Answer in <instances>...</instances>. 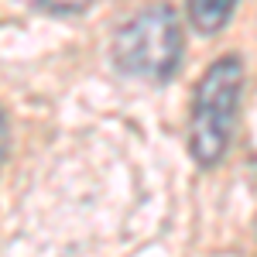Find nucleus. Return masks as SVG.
Returning <instances> with one entry per match:
<instances>
[{"mask_svg":"<svg viewBox=\"0 0 257 257\" xmlns=\"http://www.w3.org/2000/svg\"><path fill=\"white\" fill-rule=\"evenodd\" d=\"M240 82H243V69L237 55L213 62L209 72L199 79L192 99V123H189V148L199 165H216L223 158L233 134Z\"/></svg>","mask_w":257,"mask_h":257,"instance_id":"nucleus-1","label":"nucleus"},{"mask_svg":"<svg viewBox=\"0 0 257 257\" xmlns=\"http://www.w3.org/2000/svg\"><path fill=\"white\" fill-rule=\"evenodd\" d=\"M4 151H7V127H4V117H0V161H4Z\"/></svg>","mask_w":257,"mask_h":257,"instance_id":"nucleus-5","label":"nucleus"},{"mask_svg":"<svg viewBox=\"0 0 257 257\" xmlns=\"http://www.w3.org/2000/svg\"><path fill=\"white\" fill-rule=\"evenodd\" d=\"M31 4H38L45 11H55V14H72V11H82L93 0H31Z\"/></svg>","mask_w":257,"mask_h":257,"instance_id":"nucleus-4","label":"nucleus"},{"mask_svg":"<svg viewBox=\"0 0 257 257\" xmlns=\"http://www.w3.org/2000/svg\"><path fill=\"white\" fill-rule=\"evenodd\" d=\"M113 59L127 76L138 79H168L182 59V28L172 7H148L131 18L117 35Z\"/></svg>","mask_w":257,"mask_h":257,"instance_id":"nucleus-2","label":"nucleus"},{"mask_svg":"<svg viewBox=\"0 0 257 257\" xmlns=\"http://www.w3.org/2000/svg\"><path fill=\"white\" fill-rule=\"evenodd\" d=\"M233 7H237V0H189V18L199 31L213 35L230 21Z\"/></svg>","mask_w":257,"mask_h":257,"instance_id":"nucleus-3","label":"nucleus"}]
</instances>
